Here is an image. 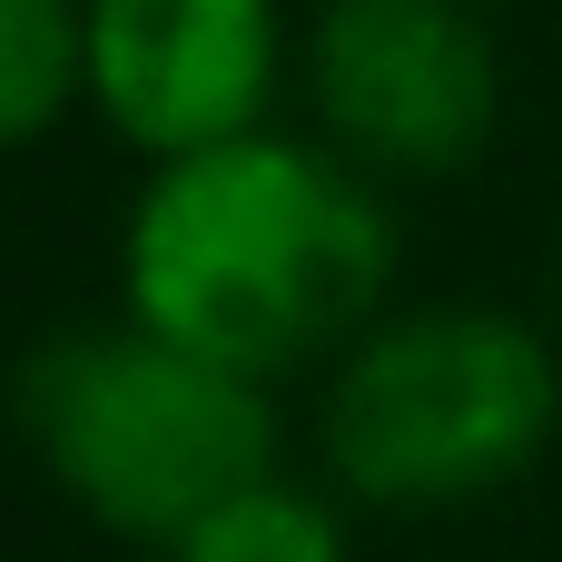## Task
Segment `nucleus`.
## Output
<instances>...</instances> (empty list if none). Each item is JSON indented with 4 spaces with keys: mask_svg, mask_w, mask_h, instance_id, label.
<instances>
[{
    "mask_svg": "<svg viewBox=\"0 0 562 562\" xmlns=\"http://www.w3.org/2000/svg\"><path fill=\"white\" fill-rule=\"evenodd\" d=\"M395 286V217L346 148L237 128L188 158H148L119 227V306L217 366L286 375L356 346Z\"/></svg>",
    "mask_w": 562,
    "mask_h": 562,
    "instance_id": "f257e3e1",
    "label": "nucleus"
},
{
    "mask_svg": "<svg viewBox=\"0 0 562 562\" xmlns=\"http://www.w3.org/2000/svg\"><path fill=\"white\" fill-rule=\"evenodd\" d=\"M20 435L40 474L119 543H178L207 504L277 474L267 375L217 366L119 306V326H59L20 366Z\"/></svg>",
    "mask_w": 562,
    "mask_h": 562,
    "instance_id": "f03ea898",
    "label": "nucleus"
},
{
    "mask_svg": "<svg viewBox=\"0 0 562 562\" xmlns=\"http://www.w3.org/2000/svg\"><path fill=\"white\" fill-rule=\"evenodd\" d=\"M562 425V356L514 306H405L336 346L326 474L375 514H464L543 464Z\"/></svg>",
    "mask_w": 562,
    "mask_h": 562,
    "instance_id": "7ed1b4c3",
    "label": "nucleus"
},
{
    "mask_svg": "<svg viewBox=\"0 0 562 562\" xmlns=\"http://www.w3.org/2000/svg\"><path fill=\"white\" fill-rule=\"evenodd\" d=\"M306 99L375 178H454L504 119V59L474 0H326L306 30Z\"/></svg>",
    "mask_w": 562,
    "mask_h": 562,
    "instance_id": "20e7f679",
    "label": "nucleus"
},
{
    "mask_svg": "<svg viewBox=\"0 0 562 562\" xmlns=\"http://www.w3.org/2000/svg\"><path fill=\"white\" fill-rule=\"evenodd\" d=\"M286 79L277 0H89V109L138 158L267 128Z\"/></svg>",
    "mask_w": 562,
    "mask_h": 562,
    "instance_id": "39448f33",
    "label": "nucleus"
},
{
    "mask_svg": "<svg viewBox=\"0 0 562 562\" xmlns=\"http://www.w3.org/2000/svg\"><path fill=\"white\" fill-rule=\"evenodd\" d=\"M89 99V0H0V148L49 138Z\"/></svg>",
    "mask_w": 562,
    "mask_h": 562,
    "instance_id": "423d86ee",
    "label": "nucleus"
},
{
    "mask_svg": "<svg viewBox=\"0 0 562 562\" xmlns=\"http://www.w3.org/2000/svg\"><path fill=\"white\" fill-rule=\"evenodd\" d=\"M168 562H356V543H346V524H336L326 494H306L286 474H257L227 504H207L168 543Z\"/></svg>",
    "mask_w": 562,
    "mask_h": 562,
    "instance_id": "0eeeda50",
    "label": "nucleus"
}]
</instances>
